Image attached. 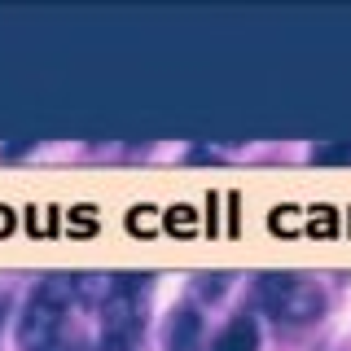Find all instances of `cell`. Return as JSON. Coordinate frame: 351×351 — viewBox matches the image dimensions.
<instances>
[{
	"label": "cell",
	"instance_id": "6da1fadb",
	"mask_svg": "<svg viewBox=\"0 0 351 351\" xmlns=\"http://www.w3.org/2000/svg\"><path fill=\"white\" fill-rule=\"evenodd\" d=\"M71 299H80V294H75V277H66V272L36 285V294L27 299L22 321H18L22 351H53L58 347V338L66 334L62 316H66V307H71Z\"/></svg>",
	"mask_w": 351,
	"mask_h": 351
},
{
	"label": "cell",
	"instance_id": "7a4b0ae2",
	"mask_svg": "<svg viewBox=\"0 0 351 351\" xmlns=\"http://www.w3.org/2000/svg\"><path fill=\"white\" fill-rule=\"evenodd\" d=\"M259 299L277 316V325H312L325 312V290L299 272H272L259 281Z\"/></svg>",
	"mask_w": 351,
	"mask_h": 351
},
{
	"label": "cell",
	"instance_id": "3957f363",
	"mask_svg": "<svg viewBox=\"0 0 351 351\" xmlns=\"http://www.w3.org/2000/svg\"><path fill=\"white\" fill-rule=\"evenodd\" d=\"M141 321L136 281H114V294L101 303V338H141Z\"/></svg>",
	"mask_w": 351,
	"mask_h": 351
},
{
	"label": "cell",
	"instance_id": "277c9868",
	"mask_svg": "<svg viewBox=\"0 0 351 351\" xmlns=\"http://www.w3.org/2000/svg\"><path fill=\"white\" fill-rule=\"evenodd\" d=\"M162 347L167 351H202V316H197V307H176L167 316Z\"/></svg>",
	"mask_w": 351,
	"mask_h": 351
},
{
	"label": "cell",
	"instance_id": "5b68a950",
	"mask_svg": "<svg viewBox=\"0 0 351 351\" xmlns=\"http://www.w3.org/2000/svg\"><path fill=\"white\" fill-rule=\"evenodd\" d=\"M211 351H259V325H255V316H233L224 329L215 334V343Z\"/></svg>",
	"mask_w": 351,
	"mask_h": 351
},
{
	"label": "cell",
	"instance_id": "8992f818",
	"mask_svg": "<svg viewBox=\"0 0 351 351\" xmlns=\"http://www.w3.org/2000/svg\"><path fill=\"white\" fill-rule=\"evenodd\" d=\"M97 351H141V338H101Z\"/></svg>",
	"mask_w": 351,
	"mask_h": 351
},
{
	"label": "cell",
	"instance_id": "52a82bcc",
	"mask_svg": "<svg viewBox=\"0 0 351 351\" xmlns=\"http://www.w3.org/2000/svg\"><path fill=\"white\" fill-rule=\"evenodd\" d=\"M316 162H351V145H329V149H316Z\"/></svg>",
	"mask_w": 351,
	"mask_h": 351
},
{
	"label": "cell",
	"instance_id": "ba28073f",
	"mask_svg": "<svg viewBox=\"0 0 351 351\" xmlns=\"http://www.w3.org/2000/svg\"><path fill=\"white\" fill-rule=\"evenodd\" d=\"M197 294H211V299H215V294H224V277H219V272H215V277H202Z\"/></svg>",
	"mask_w": 351,
	"mask_h": 351
},
{
	"label": "cell",
	"instance_id": "9c48e42d",
	"mask_svg": "<svg viewBox=\"0 0 351 351\" xmlns=\"http://www.w3.org/2000/svg\"><path fill=\"white\" fill-rule=\"evenodd\" d=\"M53 351H88V343H84L80 334H71V338L62 334V338H58V347H53Z\"/></svg>",
	"mask_w": 351,
	"mask_h": 351
}]
</instances>
